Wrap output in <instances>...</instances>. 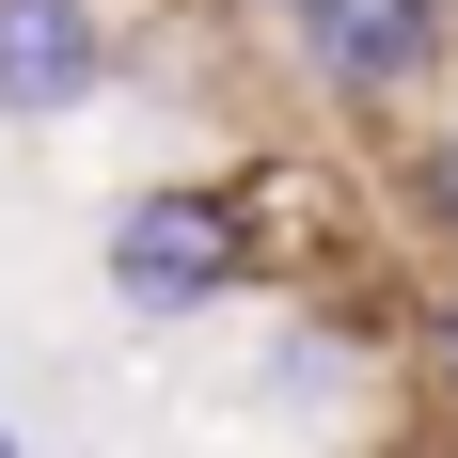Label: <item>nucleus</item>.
<instances>
[{
    "instance_id": "nucleus-8",
    "label": "nucleus",
    "mask_w": 458,
    "mask_h": 458,
    "mask_svg": "<svg viewBox=\"0 0 458 458\" xmlns=\"http://www.w3.org/2000/svg\"><path fill=\"white\" fill-rule=\"evenodd\" d=\"M443 16H458V0H443Z\"/></svg>"
},
{
    "instance_id": "nucleus-9",
    "label": "nucleus",
    "mask_w": 458,
    "mask_h": 458,
    "mask_svg": "<svg viewBox=\"0 0 458 458\" xmlns=\"http://www.w3.org/2000/svg\"><path fill=\"white\" fill-rule=\"evenodd\" d=\"M443 284H458V269H443Z\"/></svg>"
},
{
    "instance_id": "nucleus-7",
    "label": "nucleus",
    "mask_w": 458,
    "mask_h": 458,
    "mask_svg": "<svg viewBox=\"0 0 458 458\" xmlns=\"http://www.w3.org/2000/svg\"><path fill=\"white\" fill-rule=\"evenodd\" d=\"M237 16H284V0H237Z\"/></svg>"
},
{
    "instance_id": "nucleus-2",
    "label": "nucleus",
    "mask_w": 458,
    "mask_h": 458,
    "mask_svg": "<svg viewBox=\"0 0 458 458\" xmlns=\"http://www.w3.org/2000/svg\"><path fill=\"white\" fill-rule=\"evenodd\" d=\"M269 32H284V64H301V95L348 111L364 142H411L458 95V16L443 0H284Z\"/></svg>"
},
{
    "instance_id": "nucleus-4",
    "label": "nucleus",
    "mask_w": 458,
    "mask_h": 458,
    "mask_svg": "<svg viewBox=\"0 0 458 458\" xmlns=\"http://www.w3.org/2000/svg\"><path fill=\"white\" fill-rule=\"evenodd\" d=\"M379 222L427 237V253L458 269V111H427L411 142H379Z\"/></svg>"
},
{
    "instance_id": "nucleus-3",
    "label": "nucleus",
    "mask_w": 458,
    "mask_h": 458,
    "mask_svg": "<svg viewBox=\"0 0 458 458\" xmlns=\"http://www.w3.org/2000/svg\"><path fill=\"white\" fill-rule=\"evenodd\" d=\"M142 80V32L111 0H0V127H80Z\"/></svg>"
},
{
    "instance_id": "nucleus-6",
    "label": "nucleus",
    "mask_w": 458,
    "mask_h": 458,
    "mask_svg": "<svg viewBox=\"0 0 458 458\" xmlns=\"http://www.w3.org/2000/svg\"><path fill=\"white\" fill-rule=\"evenodd\" d=\"M0 458H32V427H16V411H0Z\"/></svg>"
},
{
    "instance_id": "nucleus-5",
    "label": "nucleus",
    "mask_w": 458,
    "mask_h": 458,
    "mask_svg": "<svg viewBox=\"0 0 458 458\" xmlns=\"http://www.w3.org/2000/svg\"><path fill=\"white\" fill-rule=\"evenodd\" d=\"M411 348H427V379H443V411H458V284H427V301H411Z\"/></svg>"
},
{
    "instance_id": "nucleus-1",
    "label": "nucleus",
    "mask_w": 458,
    "mask_h": 458,
    "mask_svg": "<svg viewBox=\"0 0 458 458\" xmlns=\"http://www.w3.org/2000/svg\"><path fill=\"white\" fill-rule=\"evenodd\" d=\"M95 301L127 332H206V317H237V301H284L269 222H253V174H237V158H174V174L111 190V222H95Z\"/></svg>"
}]
</instances>
